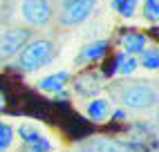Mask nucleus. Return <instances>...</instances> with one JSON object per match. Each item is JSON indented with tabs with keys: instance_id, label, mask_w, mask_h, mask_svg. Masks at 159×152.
<instances>
[{
	"instance_id": "1",
	"label": "nucleus",
	"mask_w": 159,
	"mask_h": 152,
	"mask_svg": "<svg viewBox=\"0 0 159 152\" xmlns=\"http://www.w3.org/2000/svg\"><path fill=\"white\" fill-rule=\"evenodd\" d=\"M54 42L49 38H36V40H27L25 47L18 51L16 56V67L23 72H36L43 65H47L54 58Z\"/></svg>"
},
{
	"instance_id": "2",
	"label": "nucleus",
	"mask_w": 159,
	"mask_h": 152,
	"mask_svg": "<svg viewBox=\"0 0 159 152\" xmlns=\"http://www.w3.org/2000/svg\"><path fill=\"white\" fill-rule=\"evenodd\" d=\"M116 99L132 110H150L157 105L159 96L152 83H125L116 90Z\"/></svg>"
},
{
	"instance_id": "3",
	"label": "nucleus",
	"mask_w": 159,
	"mask_h": 152,
	"mask_svg": "<svg viewBox=\"0 0 159 152\" xmlns=\"http://www.w3.org/2000/svg\"><path fill=\"white\" fill-rule=\"evenodd\" d=\"M94 7H97V0H65L58 20H61L63 27L81 25L83 20L90 18V14L94 11Z\"/></svg>"
},
{
	"instance_id": "4",
	"label": "nucleus",
	"mask_w": 159,
	"mask_h": 152,
	"mask_svg": "<svg viewBox=\"0 0 159 152\" xmlns=\"http://www.w3.org/2000/svg\"><path fill=\"white\" fill-rule=\"evenodd\" d=\"M20 14L27 25L34 27H45L52 20V2L49 0H23Z\"/></svg>"
},
{
	"instance_id": "5",
	"label": "nucleus",
	"mask_w": 159,
	"mask_h": 152,
	"mask_svg": "<svg viewBox=\"0 0 159 152\" xmlns=\"http://www.w3.org/2000/svg\"><path fill=\"white\" fill-rule=\"evenodd\" d=\"M31 38V31L25 27H9L0 34V58H11L25 47V42Z\"/></svg>"
},
{
	"instance_id": "6",
	"label": "nucleus",
	"mask_w": 159,
	"mask_h": 152,
	"mask_svg": "<svg viewBox=\"0 0 159 152\" xmlns=\"http://www.w3.org/2000/svg\"><path fill=\"white\" fill-rule=\"evenodd\" d=\"M103 87V78H101V74L99 72H85V74H81L76 81H74V92L81 94V96H94V94H99Z\"/></svg>"
},
{
	"instance_id": "7",
	"label": "nucleus",
	"mask_w": 159,
	"mask_h": 152,
	"mask_svg": "<svg viewBox=\"0 0 159 152\" xmlns=\"http://www.w3.org/2000/svg\"><path fill=\"white\" fill-rule=\"evenodd\" d=\"M108 47H110V40H108V38H97V40H92V42H88V45L81 47L76 63L83 65V63H90V60H101V58L105 56V51H108Z\"/></svg>"
},
{
	"instance_id": "8",
	"label": "nucleus",
	"mask_w": 159,
	"mask_h": 152,
	"mask_svg": "<svg viewBox=\"0 0 159 152\" xmlns=\"http://www.w3.org/2000/svg\"><path fill=\"white\" fill-rule=\"evenodd\" d=\"M70 81V72L61 69V72H54V74H47L43 78L36 81V87L40 92H47V94H56V92H63L65 83Z\"/></svg>"
},
{
	"instance_id": "9",
	"label": "nucleus",
	"mask_w": 159,
	"mask_h": 152,
	"mask_svg": "<svg viewBox=\"0 0 159 152\" xmlns=\"http://www.w3.org/2000/svg\"><path fill=\"white\" fill-rule=\"evenodd\" d=\"M110 112H112V103H110L108 96H97L94 94V99L88 101V105H85V114L97 123L110 118Z\"/></svg>"
},
{
	"instance_id": "10",
	"label": "nucleus",
	"mask_w": 159,
	"mask_h": 152,
	"mask_svg": "<svg viewBox=\"0 0 159 152\" xmlns=\"http://www.w3.org/2000/svg\"><path fill=\"white\" fill-rule=\"evenodd\" d=\"M146 45H148V36L141 31H128L121 36V47L125 54H139L146 49Z\"/></svg>"
},
{
	"instance_id": "11",
	"label": "nucleus",
	"mask_w": 159,
	"mask_h": 152,
	"mask_svg": "<svg viewBox=\"0 0 159 152\" xmlns=\"http://www.w3.org/2000/svg\"><path fill=\"white\" fill-rule=\"evenodd\" d=\"M139 54H141V58H137V63H139L143 69H148V72L159 69V51H157V47H146Z\"/></svg>"
},
{
	"instance_id": "12",
	"label": "nucleus",
	"mask_w": 159,
	"mask_h": 152,
	"mask_svg": "<svg viewBox=\"0 0 159 152\" xmlns=\"http://www.w3.org/2000/svg\"><path fill=\"white\" fill-rule=\"evenodd\" d=\"M137 5L139 0H112V9L121 18H132L137 14Z\"/></svg>"
},
{
	"instance_id": "13",
	"label": "nucleus",
	"mask_w": 159,
	"mask_h": 152,
	"mask_svg": "<svg viewBox=\"0 0 159 152\" xmlns=\"http://www.w3.org/2000/svg\"><path fill=\"white\" fill-rule=\"evenodd\" d=\"M14 132L20 136V141H23V143H25V141H34V139H38L40 134H43L36 123H20Z\"/></svg>"
},
{
	"instance_id": "14",
	"label": "nucleus",
	"mask_w": 159,
	"mask_h": 152,
	"mask_svg": "<svg viewBox=\"0 0 159 152\" xmlns=\"http://www.w3.org/2000/svg\"><path fill=\"white\" fill-rule=\"evenodd\" d=\"M20 152H52V141H49L47 136L40 134V136L34 139V141H25V145H23V150H20Z\"/></svg>"
},
{
	"instance_id": "15",
	"label": "nucleus",
	"mask_w": 159,
	"mask_h": 152,
	"mask_svg": "<svg viewBox=\"0 0 159 152\" xmlns=\"http://www.w3.org/2000/svg\"><path fill=\"white\" fill-rule=\"evenodd\" d=\"M141 16L150 25H155L159 20V0H143L141 2Z\"/></svg>"
},
{
	"instance_id": "16",
	"label": "nucleus",
	"mask_w": 159,
	"mask_h": 152,
	"mask_svg": "<svg viewBox=\"0 0 159 152\" xmlns=\"http://www.w3.org/2000/svg\"><path fill=\"white\" fill-rule=\"evenodd\" d=\"M14 127L9 125L7 121H0V152H7L14 143Z\"/></svg>"
},
{
	"instance_id": "17",
	"label": "nucleus",
	"mask_w": 159,
	"mask_h": 152,
	"mask_svg": "<svg viewBox=\"0 0 159 152\" xmlns=\"http://www.w3.org/2000/svg\"><path fill=\"white\" fill-rule=\"evenodd\" d=\"M110 116H114L116 121H121V118H125V112L123 110H116V112H110Z\"/></svg>"
},
{
	"instance_id": "18",
	"label": "nucleus",
	"mask_w": 159,
	"mask_h": 152,
	"mask_svg": "<svg viewBox=\"0 0 159 152\" xmlns=\"http://www.w3.org/2000/svg\"><path fill=\"white\" fill-rule=\"evenodd\" d=\"M2 105H5V96H2V92H0V110H2Z\"/></svg>"
},
{
	"instance_id": "19",
	"label": "nucleus",
	"mask_w": 159,
	"mask_h": 152,
	"mask_svg": "<svg viewBox=\"0 0 159 152\" xmlns=\"http://www.w3.org/2000/svg\"><path fill=\"white\" fill-rule=\"evenodd\" d=\"M56 2H65V0H56Z\"/></svg>"
}]
</instances>
